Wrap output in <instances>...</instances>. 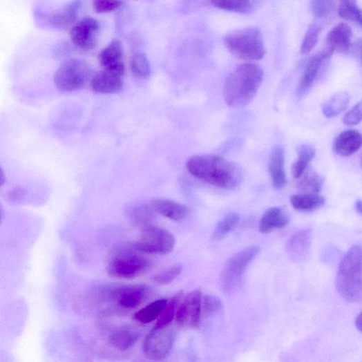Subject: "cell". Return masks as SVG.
<instances>
[{
  "instance_id": "cell-1",
  "label": "cell",
  "mask_w": 362,
  "mask_h": 362,
  "mask_svg": "<svg viewBox=\"0 0 362 362\" xmlns=\"http://www.w3.org/2000/svg\"><path fill=\"white\" fill-rule=\"evenodd\" d=\"M187 168L194 177L222 189H235L244 180L242 169L217 155L193 156L187 161Z\"/></svg>"
},
{
  "instance_id": "cell-2",
  "label": "cell",
  "mask_w": 362,
  "mask_h": 362,
  "mask_svg": "<svg viewBox=\"0 0 362 362\" xmlns=\"http://www.w3.org/2000/svg\"><path fill=\"white\" fill-rule=\"evenodd\" d=\"M262 68L252 63L239 65L227 77L224 97L228 106L240 108L248 105L256 96L263 80Z\"/></svg>"
},
{
  "instance_id": "cell-3",
  "label": "cell",
  "mask_w": 362,
  "mask_h": 362,
  "mask_svg": "<svg viewBox=\"0 0 362 362\" xmlns=\"http://www.w3.org/2000/svg\"><path fill=\"white\" fill-rule=\"evenodd\" d=\"M336 285L343 298L354 303L362 296V247L353 246L343 257Z\"/></svg>"
},
{
  "instance_id": "cell-4",
  "label": "cell",
  "mask_w": 362,
  "mask_h": 362,
  "mask_svg": "<svg viewBox=\"0 0 362 362\" xmlns=\"http://www.w3.org/2000/svg\"><path fill=\"white\" fill-rule=\"evenodd\" d=\"M224 44L235 57L249 62L258 61L266 54L262 33L257 28H246L228 35Z\"/></svg>"
},
{
  "instance_id": "cell-5",
  "label": "cell",
  "mask_w": 362,
  "mask_h": 362,
  "mask_svg": "<svg viewBox=\"0 0 362 362\" xmlns=\"http://www.w3.org/2000/svg\"><path fill=\"white\" fill-rule=\"evenodd\" d=\"M133 250L124 249L115 252L108 260L106 269L114 278L131 280L144 274L149 269V260Z\"/></svg>"
},
{
  "instance_id": "cell-6",
  "label": "cell",
  "mask_w": 362,
  "mask_h": 362,
  "mask_svg": "<svg viewBox=\"0 0 362 362\" xmlns=\"http://www.w3.org/2000/svg\"><path fill=\"white\" fill-rule=\"evenodd\" d=\"M90 75V68L85 60L72 58L57 70L54 76L56 88L63 93H73L83 88Z\"/></svg>"
},
{
  "instance_id": "cell-7",
  "label": "cell",
  "mask_w": 362,
  "mask_h": 362,
  "mask_svg": "<svg viewBox=\"0 0 362 362\" xmlns=\"http://www.w3.org/2000/svg\"><path fill=\"white\" fill-rule=\"evenodd\" d=\"M260 251L259 247L251 246L238 252L229 260L221 279V285L225 292H234L239 287L247 269Z\"/></svg>"
},
{
  "instance_id": "cell-8",
  "label": "cell",
  "mask_w": 362,
  "mask_h": 362,
  "mask_svg": "<svg viewBox=\"0 0 362 362\" xmlns=\"http://www.w3.org/2000/svg\"><path fill=\"white\" fill-rule=\"evenodd\" d=\"M175 245V238L170 231L153 226L143 230L133 248L143 254L165 255L171 253Z\"/></svg>"
},
{
  "instance_id": "cell-9",
  "label": "cell",
  "mask_w": 362,
  "mask_h": 362,
  "mask_svg": "<svg viewBox=\"0 0 362 362\" xmlns=\"http://www.w3.org/2000/svg\"><path fill=\"white\" fill-rule=\"evenodd\" d=\"M175 340V331L169 326L155 327L144 339L142 347L144 354L151 360H162L171 352Z\"/></svg>"
},
{
  "instance_id": "cell-10",
  "label": "cell",
  "mask_w": 362,
  "mask_h": 362,
  "mask_svg": "<svg viewBox=\"0 0 362 362\" xmlns=\"http://www.w3.org/2000/svg\"><path fill=\"white\" fill-rule=\"evenodd\" d=\"M202 314V294L199 290H193L185 296L179 305L175 315L177 325L183 329L198 328Z\"/></svg>"
},
{
  "instance_id": "cell-11",
  "label": "cell",
  "mask_w": 362,
  "mask_h": 362,
  "mask_svg": "<svg viewBox=\"0 0 362 362\" xmlns=\"http://www.w3.org/2000/svg\"><path fill=\"white\" fill-rule=\"evenodd\" d=\"M100 32V24L92 17H86L72 26L70 39L73 44L79 50H93L97 44Z\"/></svg>"
},
{
  "instance_id": "cell-12",
  "label": "cell",
  "mask_w": 362,
  "mask_h": 362,
  "mask_svg": "<svg viewBox=\"0 0 362 362\" xmlns=\"http://www.w3.org/2000/svg\"><path fill=\"white\" fill-rule=\"evenodd\" d=\"M151 289L144 285L120 287L111 292L118 306L125 309H134L149 298Z\"/></svg>"
},
{
  "instance_id": "cell-13",
  "label": "cell",
  "mask_w": 362,
  "mask_h": 362,
  "mask_svg": "<svg viewBox=\"0 0 362 362\" xmlns=\"http://www.w3.org/2000/svg\"><path fill=\"white\" fill-rule=\"evenodd\" d=\"M99 61L104 70L124 76L126 67L122 42L113 40L99 54Z\"/></svg>"
},
{
  "instance_id": "cell-14",
  "label": "cell",
  "mask_w": 362,
  "mask_h": 362,
  "mask_svg": "<svg viewBox=\"0 0 362 362\" xmlns=\"http://www.w3.org/2000/svg\"><path fill=\"white\" fill-rule=\"evenodd\" d=\"M352 37L350 26L344 23H340L327 34L326 48L334 54L335 52L347 53L352 48Z\"/></svg>"
},
{
  "instance_id": "cell-15",
  "label": "cell",
  "mask_w": 362,
  "mask_h": 362,
  "mask_svg": "<svg viewBox=\"0 0 362 362\" xmlns=\"http://www.w3.org/2000/svg\"><path fill=\"white\" fill-rule=\"evenodd\" d=\"M311 234L310 229L301 230L288 240L287 252L292 261L301 263L308 258L311 249Z\"/></svg>"
},
{
  "instance_id": "cell-16",
  "label": "cell",
  "mask_w": 362,
  "mask_h": 362,
  "mask_svg": "<svg viewBox=\"0 0 362 362\" xmlns=\"http://www.w3.org/2000/svg\"><path fill=\"white\" fill-rule=\"evenodd\" d=\"M124 77L104 70L90 80V88L95 93L102 95L116 94L124 88Z\"/></svg>"
},
{
  "instance_id": "cell-17",
  "label": "cell",
  "mask_w": 362,
  "mask_h": 362,
  "mask_svg": "<svg viewBox=\"0 0 362 362\" xmlns=\"http://www.w3.org/2000/svg\"><path fill=\"white\" fill-rule=\"evenodd\" d=\"M334 53L325 48L314 55L306 66L303 77H301L298 93L303 94L312 86L316 78L324 64L333 55Z\"/></svg>"
},
{
  "instance_id": "cell-18",
  "label": "cell",
  "mask_w": 362,
  "mask_h": 362,
  "mask_svg": "<svg viewBox=\"0 0 362 362\" xmlns=\"http://www.w3.org/2000/svg\"><path fill=\"white\" fill-rule=\"evenodd\" d=\"M285 151L278 146L272 151L269 160V173L272 184L277 190L283 189L287 183V175L285 170Z\"/></svg>"
},
{
  "instance_id": "cell-19",
  "label": "cell",
  "mask_w": 362,
  "mask_h": 362,
  "mask_svg": "<svg viewBox=\"0 0 362 362\" xmlns=\"http://www.w3.org/2000/svg\"><path fill=\"white\" fill-rule=\"evenodd\" d=\"M150 205L156 213L175 222L184 220L190 214V209L187 206L168 199H153Z\"/></svg>"
},
{
  "instance_id": "cell-20",
  "label": "cell",
  "mask_w": 362,
  "mask_h": 362,
  "mask_svg": "<svg viewBox=\"0 0 362 362\" xmlns=\"http://www.w3.org/2000/svg\"><path fill=\"white\" fill-rule=\"evenodd\" d=\"M362 146V135L356 130L350 129L341 133L335 140L334 151L339 156L349 157Z\"/></svg>"
},
{
  "instance_id": "cell-21",
  "label": "cell",
  "mask_w": 362,
  "mask_h": 362,
  "mask_svg": "<svg viewBox=\"0 0 362 362\" xmlns=\"http://www.w3.org/2000/svg\"><path fill=\"white\" fill-rule=\"evenodd\" d=\"M290 222L289 215L278 207H270L262 216L259 223V231L267 234L287 227Z\"/></svg>"
},
{
  "instance_id": "cell-22",
  "label": "cell",
  "mask_w": 362,
  "mask_h": 362,
  "mask_svg": "<svg viewBox=\"0 0 362 362\" xmlns=\"http://www.w3.org/2000/svg\"><path fill=\"white\" fill-rule=\"evenodd\" d=\"M82 6V0H72L64 8L49 17V23L59 29H66L74 26Z\"/></svg>"
},
{
  "instance_id": "cell-23",
  "label": "cell",
  "mask_w": 362,
  "mask_h": 362,
  "mask_svg": "<svg viewBox=\"0 0 362 362\" xmlns=\"http://www.w3.org/2000/svg\"><path fill=\"white\" fill-rule=\"evenodd\" d=\"M155 211L151 205L137 204L128 210V216L132 224L142 230L153 227L155 221Z\"/></svg>"
},
{
  "instance_id": "cell-24",
  "label": "cell",
  "mask_w": 362,
  "mask_h": 362,
  "mask_svg": "<svg viewBox=\"0 0 362 362\" xmlns=\"http://www.w3.org/2000/svg\"><path fill=\"white\" fill-rule=\"evenodd\" d=\"M139 337L140 334L137 332L122 328L113 331L109 336V341L115 349L124 352L131 349L137 342Z\"/></svg>"
},
{
  "instance_id": "cell-25",
  "label": "cell",
  "mask_w": 362,
  "mask_h": 362,
  "mask_svg": "<svg viewBox=\"0 0 362 362\" xmlns=\"http://www.w3.org/2000/svg\"><path fill=\"white\" fill-rule=\"evenodd\" d=\"M290 201L293 207L301 212H311L323 207L325 203V198L318 193L294 195Z\"/></svg>"
},
{
  "instance_id": "cell-26",
  "label": "cell",
  "mask_w": 362,
  "mask_h": 362,
  "mask_svg": "<svg viewBox=\"0 0 362 362\" xmlns=\"http://www.w3.org/2000/svg\"><path fill=\"white\" fill-rule=\"evenodd\" d=\"M167 303L164 298L156 300L135 313L133 319L142 324L152 323L160 318Z\"/></svg>"
},
{
  "instance_id": "cell-27",
  "label": "cell",
  "mask_w": 362,
  "mask_h": 362,
  "mask_svg": "<svg viewBox=\"0 0 362 362\" xmlns=\"http://www.w3.org/2000/svg\"><path fill=\"white\" fill-rule=\"evenodd\" d=\"M298 159L292 166V174L299 178L307 169L309 162L314 158L316 149L309 144H301L297 147Z\"/></svg>"
},
{
  "instance_id": "cell-28",
  "label": "cell",
  "mask_w": 362,
  "mask_h": 362,
  "mask_svg": "<svg viewBox=\"0 0 362 362\" xmlns=\"http://www.w3.org/2000/svg\"><path fill=\"white\" fill-rule=\"evenodd\" d=\"M350 101V95L344 90L325 102L322 106V111L327 117H336L347 109Z\"/></svg>"
},
{
  "instance_id": "cell-29",
  "label": "cell",
  "mask_w": 362,
  "mask_h": 362,
  "mask_svg": "<svg viewBox=\"0 0 362 362\" xmlns=\"http://www.w3.org/2000/svg\"><path fill=\"white\" fill-rule=\"evenodd\" d=\"M298 184V188L303 193H318L323 187L322 178L312 169L305 171Z\"/></svg>"
},
{
  "instance_id": "cell-30",
  "label": "cell",
  "mask_w": 362,
  "mask_h": 362,
  "mask_svg": "<svg viewBox=\"0 0 362 362\" xmlns=\"http://www.w3.org/2000/svg\"><path fill=\"white\" fill-rule=\"evenodd\" d=\"M210 1L219 9L240 14L250 12L254 6V0H210Z\"/></svg>"
},
{
  "instance_id": "cell-31",
  "label": "cell",
  "mask_w": 362,
  "mask_h": 362,
  "mask_svg": "<svg viewBox=\"0 0 362 362\" xmlns=\"http://www.w3.org/2000/svg\"><path fill=\"white\" fill-rule=\"evenodd\" d=\"M133 75L138 79H146L151 74L149 59L142 52H137L133 55L130 64Z\"/></svg>"
},
{
  "instance_id": "cell-32",
  "label": "cell",
  "mask_w": 362,
  "mask_h": 362,
  "mask_svg": "<svg viewBox=\"0 0 362 362\" xmlns=\"http://www.w3.org/2000/svg\"><path fill=\"white\" fill-rule=\"evenodd\" d=\"M338 13L341 18L354 21L362 28V9L359 8L356 0H341Z\"/></svg>"
},
{
  "instance_id": "cell-33",
  "label": "cell",
  "mask_w": 362,
  "mask_h": 362,
  "mask_svg": "<svg viewBox=\"0 0 362 362\" xmlns=\"http://www.w3.org/2000/svg\"><path fill=\"white\" fill-rule=\"evenodd\" d=\"M336 9L334 0H311L310 10L318 19H327L334 14Z\"/></svg>"
},
{
  "instance_id": "cell-34",
  "label": "cell",
  "mask_w": 362,
  "mask_h": 362,
  "mask_svg": "<svg viewBox=\"0 0 362 362\" xmlns=\"http://www.w3.org/2000/svg\"><path fill=\"white\" fill-rule=\"evenodd\" d=\"M239 216L235 213L227 214L216 227L213 238L215 240H221L231 233L239 222Z\"/></svg>"
},
{
  "instance_id": "cell-35",
  "label": "cell",
  "mask_w": 362,
  "mask_h": 362,
  "mask_svg": "<svg viewBox=\"0 0 362 362\" xmlns=\"http://www.w3.org/2000/svg\"><path fill=\"white\" fill-rule=\"evenodd\" d=\"M323 27L318 23H314L311 24L307 29L301 46V53L307 55L315 48L321 33Z\"/></svg>"
},
{
  "instance_id": "cell-36",
  "label": "cell",
  "mask_w": 362,
  "mask_h": 362,
  "mask_svg": "<svg viewBox=\"0 0 362 362\" xmlns=\"http://www.w3.org/2000/svg\"><path fill=\"white\" fill-rule=\"evenodd\" d=\"M180 297L181 294L178 293L168 301L162 314L158 318L155 327H164L170 325L175 317Z\"/></svg>"
},
{
  "instance_id": "cell-37",
  "label": "cell",
  "mask_w": 362,
  "mask_h": 362,
  "mask_svg": "<svg viewBox=\"0 0 362 362\" xmlns=\"http://www.w3.org/2000/svg\"><path fill=\"white\" fill-rule=\"evenodd\" d=\"M223 305L221 299L215 296L207 294L202 299V312L205 316H213L222 312Z\"/></svg>"
},
{
  "instance_id": "cell-38",
  "label": "cell",
  "mask_w": 362,
  "mask_h": 362,
  "mask_svg": "<svg viewBox=\"0 0 362 362\" xmlns=\"http://www.w3.org/2000/svg\"><path fill=\"white\" fill-rule=\"evenodd\" d=\"M182 271L183 265L176 264L155 276L153 280L155 283L160 285H169L179 276Z\"/></svg>"
},
{
  "instance_id": "cell-39",
  "label": "cell",
  "mask_w": 362,
  "mask_h": 362,
  "mask_svg": "<svg viewBox=\"0 0 362 362\" xmlns=\"http://www.w3.org/2000/svg\"><path fill=\"white\" fill-rule=\"evenodd\" d=\"M122 5V0H94L93 2L95 12L100 14L115 12Z\"/></svg>"
},
{
  "instance_id": "cell-40",
  "label": "cell",
  "mask_w": 362,
  "mask_h": 362,
  "mask_svg": "<svg viewBox=\"0 0 362 362\" xmlns=\"http://www.w3.org/2000/svg\"><path fill=\"white\" fill-rule=\"evenodd\" d=\"M362 122V99L344 116L343 123L348 126H356Z\"/></svg>"
},
{
  "instance_id": "cell-41",
  "label": "cell",
  "mask_w": 362,
  "mask_h": 362,
  "mask_svg": "<svg viewBox=\"0 0 362 362\" xmlns=\"http://www.w3.org/2000/svg\"><path fill=\"white\" fill-rule=\"evenodd\" d=\"M24 197V192L22 189H16L12 191L9 194V199L13 202H17L22 200Z\"/></svg>"
},
{
  "instance_id": "cell-42",
  "label": "cell",
  "mask_w": 362,
  "mask_h": 362,
  "mask_svg": "<svg viewBox=\"0 0 362 362\" xmlns=\"http://www.w3.org/2000/svg\"><path fill=\"white\" fill-rule=\"evenodd\" d=\"M354 51L362 65V38L358 39L354 45Z\"/></svg>"
},
{
  "instance_id": "cell-43",
  "label": "cell",
  "mask_w": 362,
  "mask_h": 362,
  "mask_svg": "<svg viewBox=\"0 0 362 362\" xmlns=\"http://www.w3.org/2000/svg\"><path fill=\"white\" fill-rule=\"evenodd\" d=\"M355 325L359 331L362 332V312L357 316Z\"/></svg>"
},
{
  "instance_id": "cell-44",
  "label": "cell",
  "mask_w": 362,
  "mask_h": 362,
  "mask_svg": "<svg viewBox=\"0 0 362 362\" xmlns=\"http://www.w3.org/2000/svg\"><path fill=\"white\" fill-rule=\"evenodd\" d=\"M356 208L361 214H362V201H357L356 203Z\"/></svg>"
},
{
  "instance_id": "cell-45",
  "label": "cell",
  "mask_w": 362,
  "mask_h": 362,
  "mask_svg": "<svg viewBox=\"0 0 362 362\" xmlns=\"http://www.w3.org/2000/svg\"><path fill=\"white\" fill-rule=\"evenodd\" d=\"M6 177L4 175V172L2 170L1 171V185L3 186L6 183Z\"/></svg>"
},
{
  "instance_id": "cell-46",
  "label": "cell",
  "mask_w": 362,
  "mask_h": 362,
  "mask_svg": "<svg viewBox=\"0 0 362 362\" xmlns=\"http://www.w3.org/2000/svg\"><path fill=\"white\" fill-rule=\"evenodd\" d=\"M361 166H362V160H361Z\"/></svg>"
}]
</instances>
